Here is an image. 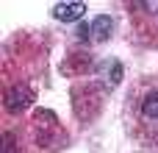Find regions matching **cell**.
Wrapping results in <instances>:
<instances>
[{
  "instance_id": "obj_1",
  "label": "cell",
  "mask_w": 158,
  "mask_h": 153,
  "mask_svg": "<svg viewBox=\"0 0 158 153\" xmlns=\"http://www.w3.org/2000/svg\"><path fill=\"white\" fill-rule=\"evenodd\" d=\"M72 106L81 120H92L100 111V89L97 86H75L72 89Z\"/></svg>"
},
{
  "instance_id": "obj_2",
  "label": "cell",
  "mask_w": 158,
  "mask_h": 153,
  "mask_svg": "<svg viewBox=\"0 0 158 153\" xmlns=\"http://www.w3.org/2000/svg\"><path fill=\"white\" fill-rule=\"evenodd\" d=\"M6 109L11 111V114H22L31 103H33V89L31 86H25V84H17V86H11L8 92H6Z\"/></svg>"
},
{
  "instance_id": "obj_3",
  "label": "cell",
  "mask_w": 158,
  "mask_h": 153,
  "mask_svg": "<svg viewBox=\"0 0 158 153\" xmlns=\"http://www.w3.org/2000/svg\"><path fill=\"white\" fill-rule=\"evenodd\" d=\"M86 14V3L83 0H72V3H56L53 6V17L61 22H75Z\"/></svg>"
},
{
  "instance_id": "obj_4",
  "label": "cell",
  "mask_w": 158,
  "mask_h": 153,
  "mask_svg": "<svg viewBox=\"0 0 158 153\" xmlns=\"http://www.w3.org/2000/svg\"><path fill=\"white\" fill-rule=\"evenodd\" d=\"M89 64H92V56H89V53H69V56L64 59L61 70L69 72V75H83V72L89 70Z\"/></svg>"
},
{
  "instance_id": "obj_5",
  "label": "cell",
  "mask_w": 158,
  "mask_h": 153,
  "mask_svg": "<svg viewBox=\"0 0 158 153\" xmlns=\"http://www.w3.org/2000/svg\"><path fill=\"white\" fill-rule=\"evenodd\" d=\"M111 31H114L111 17L100 14V17L92 20V42H108V39H111Z\"/></svg>"
},
{
  "instance_id": "obj_6",
  "label": "cell",
  "mask_w": 158,
  "mask_h": 153,
  "mask_svg": "<svg viewBox=\"0 0 158 153\" xmlns=\"http://www.w3.org/2000/svg\"><path fill=\"white\" fill-rule=\"evenodd\" d=\"M122 81V64L117 59L106 61V75H103V89H114L117 84Z\"/></svg>"
},
{
  "instance_id": "obj_7",
  "label": "cell",
  "mask_w": 158,
  "mask_h": 153,
  "mask_svg": "<svg viewBox=\"0 0 158 153\" xmlns=\"http://www.w3.org/2000/svg\"><path fill=\"white\" fill-rule=\"evenodd\" d=\"M142 111H144V117L158 120V92H150V95L144 98V103H142Z\"/></svg>"
},
{
  "instance_id": "obj_8",
  "label": "cell",
  "mask_w": 158,
  "mask_h": 153,
  "mask_svg": "<svg viewBox=\"0 0 158 153\" xmlns=\"http://www.w3.org/2000/svg\"><path fill=\"white\" fill-rule=\"evenodd\" d=\"M33 120H36V125H56V114L53 111H44V109H39L36 114H33Z\"/></svg>"
},
{
  "instance_id": "obj_9",
  "label": "cell",
  "mask_w": 158,
  "mask_h": 153,
  "mask_svg": "<svg viewBox=\"0 0 158 153\" xmlns=\"http://www.w3.org/2000/svg\"><path fill=\"white\" fill-rule=\"evenodd\" d=\"M14 151H17V139L11 131H6L3 134V153H14Z\"/></svg>"
},
{
  "instance_id": "obj_10",
  "label": "cell",
  "mask_w": 158,
  "mask_h": 153,
  "mask_svg": "<svg viewBox=\"0 0 158 153\" xmlns=\"http://www.w3.org/2000/svg\"><path fill=\"white\" fill-rule=\"evenodd\" d=\"M142 6H144V8H150V11H156V14H158V3H142Z\"/></svg>"
}]
</instances>
